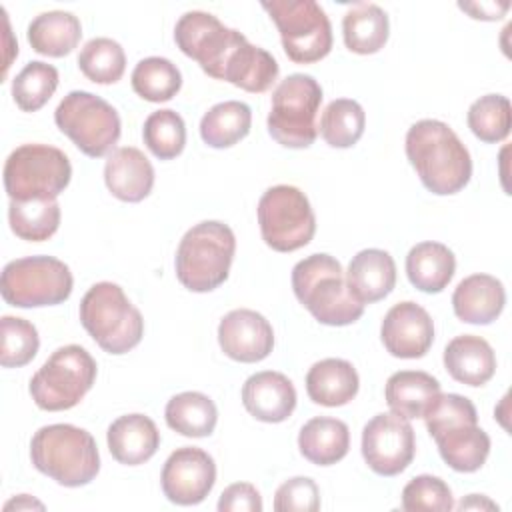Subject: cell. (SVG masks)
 Segmentation results:
<instances>
[{"label":"cell","instance_id":"e575fe53","mask_svg":"<svg viewBox=\"0 0 512 512\" xmlns=\"http://www.w3.org/2000/svg\"><path fill=\"white\" fill-rule=\"evenodd\" d=\"M364 126H366L364 108L356 100L338 98L324 108L318 130L328 146L350 148L362 138Z\"/></svg>","mask_w":512,"mask_h":512},{"label":"cell","instance_id":"f546056e","mask_svg":"<svg viewBox=\"0 0 512 512\" xmlns=\"http://www.w3.org/2000/svg\"><path fill=\"white\" fill-rule=\"evenodd\" d=\"M82 38L80 20L72 12L50 10L38 14L28 24V42L34 52L62 58L70 54Z\"/></svg>","mask_w":512,"mask_h":512},{"label":"cell","instance_id":"d6a6232c","mask_svg":"<svg viewBox=\"0 0 512 512\" xmlns=\"http://www.w3.org/2000/svg\"><path fill=\"white\" fill-rule=\"evenodd\" d=\"M252 126L250 106L240 100L214 104L200 120V136L212 148H230L248 136Z\"/></svg>","mask_w":512,"mask_h":512},{"label":"cell","instance_id":"8992f818","mask_svg":"<svg viewBox=\"0 0 512 512\" xmlns=\"http://www.w3.org/2000/svg\"><path fill=\"white\" fill-rule=\"evenodd\" d=\"M80 322L92 340L108 354H126L144 336L140 310L114 282L94 284L80 302Z\"/></svg>","mask_w":512,"mask_h":512},{"label":"cell","instance_id":"e0dca14e","mask_svg":"<svg viewBox=\"0 0 512 512\" xmlns=\"http://www.w3.org/2000/svg\"><path fill=\"white\" fill-rule=\"evenodd\" d=\"M384 348L396 358H422L434 342V322L416 302L394 304L380 326Z\"/></svg>","mask_w":512,"mask_h":512},{"label":"cell","instance_id":"30bf717a","mask_svg":"<svg viewBox=\"0 0 512 512\" xmlns=\"http://www.w3.org/2000/svg\"><path fill=\"white\" fill-rule=\"evenodd\" d=\"M68 156L48 144H22L4 164V188L10 200L58 198L70 184Z\"/></svg>","mask_w":512,"mask_h":512},{"label":"cell","instance_id":"3957f363","mask_svg":"<svg viewBox=\"0 0 512 512\" xmlns=\"http://www.w3.org/2000/svg\"><path fill=\"white\" fill-rule=\"evenodd\" d=\"M298 302L326 326H348L364 314L348 284L342 264L330 254H310L292 268Z\"/></svg>","mask_w":512,"mask_h":512},{"label":"cell","instance_id":"603a6c76","mask_svg":"<svg viewBox=\"0 0 512 512\" xmlns=\"http://www.w3.org/2000/svg\"><path fill=\"white\" fill-rule=\"evenodd\" d=\"M506 304L502 282L490 274L466 276L452 294L454 314L468 324L494 322Z\"/></svg>","mask_w":512,"mask_h":512},{"label":"cell","instance_id":"ba28073f","mask_svg":"<svg viewBox=\"0 0 512 512\" xmlns=\"http://www.w3.org/2000/svg\"><path fill=\"white\" fill-rule=\"evenodd\" d=\"M322 104V88L310 74H290L274 94L268 114L270 136L286 148H308L318 136L316 116Z\"/></svg>","mask_w":512,"mask_h":512},{"label":"cell","instance_id":"6da1fadb","mask_svg":"<svg viewBox=\"0 0 512 512\" xmlns=\"http://www.w3.org/2000/svg\"><path fill=\"white\" fill-rule=\"evenodd\" d=\"M406 156L432 194H456L472 178L470 152L446 122L434 118L414 122L406 132Z\"/></svg>","mask_w":512,"mask_h":512},{"label":"cell","instance_id":"60d3db41","mask_svg":"<svg viewBox=\"0 0 512 512\" xmlns=\"http://www.w3.org/2000/svg\"><path fill=\"white\" fill-rule=\"evenodd\" d=\"M40 338L32 322L18 316L0 320V364L4 368L26 366L38 352Z\"/></svg>","mask_w":512,"mask_h":512},{"label":"cell","instance_id":"74e56055","mask_svg":"<svg viewBox=\"0 0 512 512\" xmlns=\"http://www.w3.org/2000/svg\"><path fill=\"white\" fill-rule=\"evenodd\" d=\"M466 120H468V128L478 140L486 144L502 142L510 134V122H512L510 100L502 94L480 96L470 104Z\"/></svg>","mask_w":512,"mask_h":512},{"label":"cell","instance_id":"9c48e42d","mask_svg":"<svg viewBox=\"0 0 512 512\" xmlns=\"http://www.w3.org/2000/svg\"><path fill=\"white\" fill-rule=\"evenodd\" d=\"M72 272L54 256H26L4 266L0 294L16 308L62 304L72 294Z\"/></svg>","mask_w":512,"mask_h":512},{"label":"cell","instance_id":"ffe728a7","mask_svg":"<svg viewBox=\"0 0 512 512\" xmlns=\"http://www.w3.org/2000/svg\"><path fill=\"white\" fill-rule=\"evenodd\" d=\"M106 188L122 202L144 200L154 186V168L142 150L122 146L112 150L104 164Z\"/></svg>","mask_w":512,"mask_h":512},{"label":"cell","instance_id":"7c38bea8","mask_svg":"<svg viewBox=\"0 0 512 512\" xmlns=\"http://www.w3.org/2000/svg\"><path fill=\"white\" fill-rule=\"evenodd\" d=\"M280 32L286 56L296 64H314L332 50V26L314 0L262 2Z\"/></svg>","mask_w":512,"mask_h":512},{"label":"cell","instance_id":"f6af8a7d","mask_svg":"<svg viewBox=\"0 0 512 512\" xmlns=\"http://www.w3.org/2000/svg\"><path fill=\"white\" fill-rule=\"evenodd\" d=\"M458 8L476 20H500L508 12L510 2H458Z\"/></svg>","mask_w":512,"mask_h":512},{"label":"cell","instance_id":"d590c367","mask_svg":"<svg viewBox=\"0 0 512 512\" xmlns=\"http://www.w3.org/2000/svg\"><path fill=\"white\" fill-rule=\"evenodd\" d=\"M182 86V74L168 58L150 56L132 70L134 92L148 102H168Z\"/></svg>","mask_w":512,"mask_h":512},{"label":"cell","instance_id":"4dcf8cb0","mask_svg":"<svg viewBox=\"0 0 512 512\" xmlns=\"http://www.w3.org/2000/svg\"><path fill=\"white\" fill-rule=\"evenodd\" d=\"M344 44L354 54H376L390 34L388 14L370 2H356L342 18Z\"/></svg>","mask_w":512,"mask_h":512},{"label":"cell","instance_id":"f1b7e54d","mask_svg":"<svg viewBox=\"0 0 512 512\" xmlns=\"http://www.w3.org/2000/svg\"><path fill=\"white\" fill-rule=\"evenodd\" d=\"M440 394V382L422 370H400L386 380L384 396L390 410L408 420L422 418L428 404Z\"/></svg>","mask_w":512,"mask_h":512},{"label":"cell","instance_id":"8fae6325","mask_svg":"<svg viewBox=\"0 0 512 512\" xmlns=\"http://www.w3.org/2000/svg\"><path fill=\"white\" fill-rule=\"evenodd\" d=\"M54 122L90 158L106 156L120 138V116L100 96L74 90L54 110Z\"/></svg>","mask_w":512,"mask_h":512},{"label":"cell","instance_id":"cb8c5ba5","mask_svg":"<svg viewBox=\"0 0 512 512\" xmlns=\"http://www.w3.org/2000/svg\"><path fill=\"white\" fill-rule=\"evenodd\" d=\"M444 366L456 382L482 386L496 372V354L484 338L462 334L452 338L444 348Z\"/></svg>","mask_w":512,"mask_h":512},{"label":"cell","instance_id":"4316f807","mask_svg":"<svg viewBox=\"0 0 512 512\" xmlns=\"http://www.w3.org/2000/svg\"><path fill=\"white\" fill-rule=\"evenodd\" d=\"M456 270L454 252L442 242H420L406 256V276L410 284L422 292H442Z\"/></svg>","mask_w":512,"mask_h":512},{"label":"cell","instance_id":"8d00e7d4","mask_svg":"<svg viewBox=\"0 0 512 512\" xmlns=\"http://www.w3.org/2000/svg\"><path fill=\"white\" fill-rule=\"evenodd\" d=\"M78 68L96 84H114L126 70L124 48L112 38H92L78 54Z\"/></svg>","mask_w":512,"mask_h":512},{"label":"cell","instance_id":"ab89813d","mask_svg":"<svg viewBox=\"0 0 512 512\" xmlns=\"http://www.w3.org/2000/svg\"><path fill=\"white\" fill-rule=\"evenodd\" d=\"M142 138L148 150L160 160H172L186 146V124L182 116L170 108L152 112L142 128Z\"/></svg>","mask_w":512,"mask_h":512},{"label":"cell","instance_id":"9a60e30c","mask_svg":"<svg viewBox=\"0 0 512 512\" xmlns=\"http://www.w3.org/2000/svg\"><path fill=\"white\" fill-rule=\"evenodd\" d=\"M416 454L414 428L408 418L394 412L376 414L362 430V456L380 476L404 472Z\"/></svg>","mask_w":512,"mask_h":512},{"label":"cell","instance_id":"7402d4cb","mask_svg":"<svg viewBox=\"0 0 512 512\" xmlns=\"http://www.w3.org/2000/svg\"><path fill=\"white\" fill-rule=\"evenodd\" d=\"M106 440L116 462L124 466H138L156 454L160 446V432L152 418L144 414H124L108 426Z\"/></svg>","mask_w":512,"mask_h":512},{"label":"cell","instance_id":"5bb4252c","mask_svg":"<svg viewBox=\"0 0 512 512\" xmlns=\"http://www.w3.org/2000/svg\"><path fill=\"white\" fill-rule=\"evenodd\" d=\"M174 40L176 46L188 58L196 60L208 76L222 80L228 58L246 40V36L224 26L210 12L190 10L176 22Z\"/></svg>","mask_w":512,"mask_h":512},{"label":"cell","instance_id":"836d02e7","mask_svg":"<svg viewBox=\"0 0 512 512\" xmlns=\"http://www.w3.org/2000/svg\"><path fill=\"white\" fill-rule=\"evenodd\" d=\"M8 222L18 238L44 242L52 238L60 226V204L56 198L10 200Z\"/></svg>","mask_w":512,"mask_h":512},{"label":"cell","instance_id":"d4e9b609","mask_svg":"<svg viewBox=\"0 0 512 512\" xmlns=\"http://www.w3.org/2000/svg\"><path fill=\"white\" fill-rule=\"evenodd\" d=\"M360 388L356 368L342 358H324L306 374V392L314 404L336 408L348 404Z\"/></svg>","mask_w":512,"mask_h":512},{"label":"cell","instance_id":"44dd1931","mask_svg":"<svg viewBox=\"0 0 512 512\" xmlns=\"http://www.w3.org/2000/svg\"><path fill=\"white\" fill-rule=\"evenodd\" d=\"M346 284L364 306L386 298L396 286L394 258L380 248L360 250L348 264Z\"/></svg>","mask_w":512,"mask_h":512},{"label":"cell","instance_id":"1f68e13d","mask_svg":"<svg viewBox=\"0 0 512 512\" xmlns=\"http://www.w3.org/2000/svg\"><path fill=\"white\" fill-rule=\"evenodd\" d=\"M164 418L174 432L188 438H204L214 432L218 410L202 392H180L168 400Z\"/></svg>","mask_w":512,"mask_h":512},{"label":"cell","instance_id":"d6986e66","mask_svg":"<svg viewBox=\"0 0 512 512\" xmlns=\"http://www.w3.org/2000/svg\"><path fill=\"white\" fill-rule=\"evenodd\" d=\"M242 404L256 420L278 424L292 416L296 388L282 372H256L242 386Z\"/></svg>","mask_w":512,"mask_h":512},{"label":"cell","instance_id":"5b68a950","mask_svg":"<svg viewBox=\"0 0 512 512\" xmlns=\"http://www.w3.org/2000/svg\"><path fill=\"white\" fill-rule=\"evenodd\" d=\"M236 252V238L228 224L204 220L194 224L176 250V278L192 292H210L226 282Z\"/></svg>","mask_w":512,"mask_h":512},{"label":"cell","instance_id":"ac0fdd59","mask_svg":"<svg viewBox=\"0 0 512 512\" xmlns=\"http://www.w3.org/2000/svg\"><path fill=\"white\" fill-rule=\"evenodd\" d=\"M218 344L228 358L254 364L268 358L272 352L274 330L260 312L238 308L220 320Z\"/></svg>","mask_w":512,"mask_h":512},{"label":"cell","instance_id":"7bdbcfd3","mask_svg":"<svg viewBox=\"0 0 512 512\" xmlns=\"http://www.w3.org/2000/svg\"><path fill=\"white\" fill-rule=\"evenodd\" d=\"M276 512H316L320 510V490L312 478L296 476L278 486L274 494Z\"/></svg>","mask_w":512,"mask_h":512},{"label":"cell","instance_id":"2e32d148","mask_svg":"<svg viewBox=\"0 0 512 512\" xmlns=\"http://www.w3.org/2000/svg\"><path fill=\"white\" fill-rule=\"evenodd\" d=\"M214 458L196 446L176 448L164 462L160 484L164 496L178 506L200 504L214 488Z\"/></svg>","mask_w":512,"mask_h":512},{"label":"cell","instance_id":"f35d334b","mask_svg":"<svg viewBox=\"0 0 512 512\" xmlns=\"http://www.w3.org/2000/svg\"><path fill=\"white\" fill-rule=\"evenodd\" d=\"M58 88V70L52 64L28 62L12 80V98L24 112L40 110Z\"/></svg>","mask_w":512,"mask_h":512},{"label":"cell","instance_id":"277c9868","mask_svg":"<svg viewBox=\"0 0 512 512\" xmlns=\"http://www.w3.org/2000/svg\"><path fill=\"white\" fill-rule=\"evenodd\" d=\"M34 468L60 486L78 488L92 482L100 470L96 440L72 424L42 426L30 442Z\"/></svg>","mask_w":512,"mask_h":512},{"label":"cell","instance_id":"b9f144b4","mask_svg":"<svg viewBox=\"0 0 512 512\" xmlns=\"http://www.w3.org/2000/svg\"><path fill=\"white\" fill-rule=\"evenodd\" d=\"M402 508L408 512H448L454 508V496L442 478L420 474L404 486Z\"/></svg>","mask_w":512,"mask_h":512},{"label":"cell","instance_id":"7a4b0ae2","mask_svg":"<svg viewBox=\"0 0 512 512\" xmlns=\"http://www.w3.org/2000/svg\"><path fill=\"white\" fill-rule=\"evenodd\" d=\"M442 460L456 472H476L490 454L476 406L460 394H438L422 414Z\"/></svg>","mask_w":512,"mask_h":512},{"label":"cell","instance_id":"484cf974","mask_svg":"<svg viewBox=\"0 0 512 512\" xmlns=\"http://www.w3.org/2000/svg\"><path fill=\"white\" fill-rule=\"evenodd\" d=\"M298 448L308 462L316 466H332L348 454L350 430L338 418L316 416L300 428Z\"/></svg>","mask_w":512,"mask_h":512},{"label":"cell","instance_id":"ee69618b","mask_svg":"<svg viewBox=\"0 0 512 512\" xmlns=\"http://www.w3.org/2000/svg\"><path fill=\"white\" fill-rule=\"evenodd\" d=\"M262 508L260 492L248 482L230 484L218 500L220 512H262Z\"/></svg>","mask_w":512,"mask_h":512},{"label":"cell","instance_id":"83f0119b","mask_svg":"<svg viewBox=\"0 0 512 512\" xmlns=\"http://www.w3.org/2000/svg\"><path fill=\"white\" fill-rule=\"evenodd\" d=\"M278 72V62L268 50L244 40L228 58L222 80L246 92L262 94L276 82Z\"/></svg>","mask_w":512,"mask_h":512},{"label":"cell","instance_id":"7dc6e473","mask_svg":"<svg viewBox=\"0 0 512 512\" xmlns=\"http://www.w3.org/2000/svg\"><path fill=\"white\" fill-rule=\"evenodd\" d=\"M12 508H16V510H32V508L44 510V504L38 502V500H34V498L28 496V494H20V496H16V498H12L10 502L4 504V510H6V512L12 510Z\"/></svg>","mask_w":512,"mask_h":512},{"label":"cell","instance_id":"52a82bcc","mask_svg":"<svg viewBox=\"0 0 512 512\" xmlns=\"http://www.w3.org/2000/svg\"><path fill=\"white\" fill-rule=\"evenodd\" d=\"M96 360L78 344L60 346L30 378V396L40 410L74 408L94 386Z\"/></svg>","mask_w":512,"mask_h":512},{"label":"cell","instance_id":"bcb514c9","mask_svg":"<svg viewBox=\"0 0 512 512\" xmlns=\"http://www.w3.org/2000/svg\"><path fill=\"white\" fill-rule=\"evenodd\" d=\"M458 510H498V504H494L482 494H470L466 500L458 504Z\"/></svg>","mask_w":512,"mask_h":512},{"label":"cell","instance_id":"4fadbf2b","mask_svg":"<svg viewBox=\"0 0 512 512\" xmlns=\"http://www.w3.org/2000/svg\"><path fill=\"white\" fill-rule=\"evenodd\" d=\"M262 240L276 252L304 248L316 232V216L306 194L290 184L268 188L258 200Z\"/></svg>","mask_w":512,"mask_h":512}]
</instances>
